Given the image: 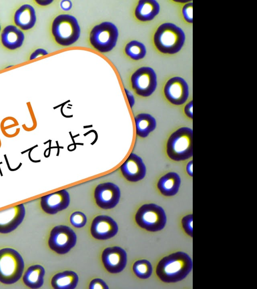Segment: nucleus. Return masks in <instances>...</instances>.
Listing matches in <instances>:
<instances>
[{
	"label": "nucleus",
	"mask_w": 257,
	"mask_h": 289,
	"mask_svg": "<svg viewBox=\"0 0 257 289\" xmlns=\"http://www.w3.org/2000/svg\"><path fill=\"white\" fill-rule=\"evenodd\" d=\"M192 260L185 252L177 251L163 256L157 262L155 273L158 279L167 283L184 279L192 269Z\"/></svg>",
	"instance_id": "nucleus-1"
},
{
	"label": "nucleus",
	"mask_w": 257,
	"mask_h": 289,
	"mask_svg": "<svg viewBox=\"0 0 257 289\" xmlns=\"http://www.w3.org/2000/svg\"><path fill=\"white\" fill-rule=\"evenodd\" d=\"M185 41V35L181 28L171 23L161 24L153 37L154 44L161 53L174 54L181 50Z\"/></svg>",
	"instance_id": "nucleus-2"
},
{
	"label": "nucleus",
	"mask_w": 257,
	"mask_h": 289,
	"mask_svg": "<svg viewBox=\"0 0 257 289\" xmlns=\"http://www.w3.org/2000/svg\"><path fill=\"white\" fill-rule=\"evenodd\" d=\"M166 154L172 160L179 162L193 156V130L183 126L179 128L169 137L166 143Z\"/></svg>",
	"instance_id": "nucleus-3"
},
{
	"label": "nucleus",
	"mask_w": 257,
	"mask_h": 289,
	"mask_svg": "<svg viewBox=\"0 0 257 289\" xmlns=\"http://www.w3.org/2000/svg\"><path fill=\"white\" fill-rule=\"evenodd\" d=\"M51 32L55 42L62 46H69L79 38L80 28L77 19L68 14H61L55 18Z\"/></svg>",
	"instance_id": "nucleus-4"
},
{
	"label": "nucleus",
	"mask_w": 257,
	"mask_h": 289,
	"mask_svg": "<svg viewBox=\"0 0 257 289\" xmlns=\"http://www.w3.org/2000/svg\"><path fill=\"white\" fill-rule=\"evenodd\" d=\"M25 264L23 257L11 248L0 249V282L12 284L22 276Z\"/></svg>",
	"instance_id": "nucleus-5"
},
{
	"label": "nucleus",
	"mask_w": 257,
	"mask_h": 289,
	"mask_svg": "<svg viewBox=\"0 0 257 289\" xmlns=\"http://www.w3.org/2000/svg\"><path fill=\"white\" fill-rule=\"evenodd\" d=\"M135 219L139 227L152 232L162 230L167 223V217L164 210L154 203L142 205L138 209Z\"/></svg>",
	"instance_id": "nucleus-6"
},
{
	"label": "nucleus",
	"mask_w": 257,
	"mask_h": 289,
	"mask_svg": "<svg viewBox=\"0 0 257 289\" xmlns=\"http://www.w3.org/2000/svg\"><path fill=\"white\" fill-rule=\"evenodd\" d=\"M118 37L116 26L110 22H103L95 26L89 34V42L95 50L101 53L111 51Z\"/></svg>",
	"instance_id": "nucleus-7"
},
{
	"label": "nucleus",
	"mask_w": 257,
	"mask_h": 289,
	"mask_svg": "<svg viewBox=\"0 0 257 289\" xmlns=\"http://www.w3.org/2000/svg\"><path fill=\"white\" fill-rule=\"evenodd\" d=\"M77 236L69 226L60 225L51 230L48 239L50 248L59 254L68 253L76 243Z\"/></svg>",
	"instance_id": "nucleus-8"
},
{
	"label": "nucleus",
	"mask_w": 257,
	"mask_h": 289,
	"mask_svg": "<svg viewBox=\"0 0 257 289\" xmlns=\"http://www.w3.org/2000/svg\"><path fill=\"white\" fill-rule=\"evenodd\" d=\"M132 87L139 96L146 97L151 96L157 86V75L150 67H142L136 70L131 77Z\"/></svg>",
	"instance_id": "nucleus-9"
},
{
	"label": "nucleus",
	"mask_w": 257,
	"mask_h": 289,
	"mask_svg": "<svg viewBox=\"0 0 257 289\" xmlns=\"http://www.w3.org/2000/svg\"><path fill=\"white\" fill-rule=\"evenodd\" d=\"M94 198L97 205L103 209H110L119 203L120 191L119 187L111 182H105L96 186Z\"/></svg>",
	"instance_id": "nucleus-10"
},
{
	"label": "nucleus",
	"mask_w": 257,
	"mask_h": 289,
	"mask_svg": "<svg viewBox=\"0 0 257 289\" xmlns=\"http://www.w3.org/2000/svg\"><path fill=\"white\" fill-rule=\"evenodd\" d=\"M166 98L172 104H183L189 96V87L186 81L182 77L175 76L169 79L164 87Z\"/></svg>",
	"instance_id": "nucleus-11"
},
{
	"label": "nucleus",
	"mask_w": 257,
	"mask_h": 289,
	"mask_svg": "<svg viewBox=\"0 0 257 289\" xmlns=\"http://www.w3.org/2000/svg\"><path fill=\"white\" fill-rule=\"evenodd\" d=\"M101 260L104 267L111 273H118L126 266L127 254L120 247L113 246L105 248L101 254Z\"/></svg>",
	"instance_id": "nucleus-12"
},
{
	"label": "nucleus",
	"mask_w": 257,
	"mask_h": 289,
	"mask_svg": "<svg viewBox=\"0 0 257 289\" xmlns=\"http://www.w3.org/2000/svg\"><path fill=\"white\" fill-rule=\"evenodd\" d=\"M118 230L116 222L111 217L104 215L95 217L90 227L92 237L100 240H107L114 237Z\"/></svg>",
	"instance_id": "nucleus-13"
},
{
	"label": "nucleus",
	"mask_w": 257,
	"mask_h": 289,
	"mask_svg": "<svg viewBox=\"0 0 257 289\" xmlns=\"http://www.w3.org/2000/svg\"><path fill=\"white\" fill-rule=\"evenodd\" d=\"M25 214L23 204L1 211L0 233L6 234L15 230L23 222Z\"/></svg>",
	"instance_id": "nucleus-14"
},
{
	"label": "nucleus",
	"mask_w": 257,
	"mask_h": 289,
	"mask_svg": "<svg viewBox=\"0 0 257 289\" xmlns=\"http://www.w3.org/2000/svg\"><path fill=\"white\" fill-rule=\"evenodd\" d=\"M123 177L131 182H137L146 176L147 169L143 159L135 153H131L120 166Z\"/></svg>",
	"instance_id": "nucleus-15"
},
{
	"label": "nucleus",
	"mask_w": 257,
	"mask_h": 289,
	"mask_svg": "<svg viewBox=\"0 0 257 289\" xmlns=\"http://www.w3.org/2000/svg\"><path fill=\"white\" fill-rule=\"evenodd\" d=\"M70 201L69 193L63 189L42 197L40 205L45 213L53 215L66 209Z\"/></svg>",
	"instance_id": "nucleus-16"
},
{
	"label": "nucleus",
	"mask_w": 257,
	"mask_h": 289,
	"mask_svg": "<svg viewBox=\"0 0 257 289\" xmlns=\"http://www.w3.org/2000/svg\"><path fill=\"white\" fill-rule=\"evenodd\" d=\"M37 21L36 11L30 4H25L20 6L15 12L14 21L16 26L23 31L32 29Z\"/></svg>",
	"instance_id": "nucleus-17"
},
{
	"label": "nucleus",
	"mask_w": 257,
	"mask_h": 289,
	"mask_svg": "<svg viewBox=\"0 0 257 289\" xmlns=\"http://www.w3.org/2000/svg\"><path fill=\"white\" fill-rule=\"evenodd\" d=\"M1 40L4 47L10 50H14L23 45L25 40V35L17 26L9 25L3 30Z\"/></svg>",
	"instance_id": "nucleus-18"
},
{
	"label": "nucleus",
	"mask_w": 257,
	"mask_h": 289,
	"mask_svg": "<svg viewBox=\"0 0 257 289\" xmlns=\"http://www.w3.org/2000/svg\"><path fill=\"white\" fill-rule=\"evenodd\" d=\"M181 185L180 176L176 172H170L158 180L157 187L159 192L164 196L172 197L178 193Z\"/></svg>",
	"instance_id": "nucleus-19"
},
{
	"label": "nucleus",
	"mask_w": 257,
	"mask_h": 289,
	"mask_svg": "<svg viewBox=\"0 0 257 289\" xmlns=\"http://www.w3.org/2000/svg\"><path fill=\"white\" fill-rule=\"evenodd\" d=\"M160 10V5L156 1L140 0L136 7L134 15L139 21L148 22L153 20Z\"/></svg>",
	"instance_id": "nucleus-20"
},
{
	"label": "nucleus",
	"mask_w": 257,
	"mask_h": 289,
	"mask_svg": "<svg viewBox=\"0 0 257 289\" xmlns=\"http://www.w3.org/2000/svg\"><path fill=\"white\" fill-rule=\"evenodd\" d=\"M45 273V269L42 265H31L24 273L23 276V282L30 288H39L43 284Z\"/></svg>",
	"instance_id": "nucleus-21"
},
{
	"label": "nucleus",
	"mask_w": 257,
	"mask_h": 289,
	"mask_svg": "<svg viewBox=\"0 0 257 289\" xmlns=\"http://www.w3.org/2000/svg\"><path fill=\"white\" fill-rule=\"evenodd\" d=\"M136 134L141 138H146L157 126L156 119L151 114L141 113L135 117Z\"/></svg>",
	"instance_id": "nucleus-22"
},
{
	"label": "nucleus",
	"mask_w": 257,
	"mask_h": 289,
	"mask_svg": "<svg viewBox=\"0 0 257 289\" xmlns=\"http://www.w3.org/2000/svg\"><path fill=\"white\" fill-rule=\"evenodd\" d=\"M78 276L71 270H65L54 275L51 283L55 289H74L78 282Z\"/></svg>",
	"instance_id": "nucleus-23"
},
{
	"label": "nucleus",
	"mask_w": 257,
	"mask_h": 289,
	"mask_svg": "<svg viewBox=\"0 0 257 289\" xmlns=\"http://www.w3.org/2000/svg\"><path fill=\"white\" fill-rule=\"evenodd\" d=\"M124 52L129 58L137 61L145 57L147 50L142 43L137 40H132L126 44Z\"/></svg>",
	"instance_id": "nucleus-24"
},
{
	"label": "nucleus",
	"mask_w": 257,
	"mask_h": 289,
	"mask_svg": "<svg viewBox=\"0 0 257 289\" xmlns=\"http://www.w3.org/2000/svg\"><path fill=\"white\" fill-rule=\"evenodd\" d=\"M133 270L135 275L141 279H147L152 275L153 267L149 261L140 259L133 264Z\"/></svg>",
	"instance_id": "nucleus-25"
},
{
	"label": "nucleus",
	"mask_w": 257,
	"mask_h": 289,
	"mask_svg": "<svg viewBox=\"0 0 257 289\" xmlns=\"http://www.w3.org/2000/svg\"><path fill=\"white\" fill-rule=\"evenodd\" d=\"M70 222L75 227L82 228L85 225L87 222V218L82 212L76 211L71 215Z\"/></svg>",
	"instance_id": "nucleus-26"
},
{
	"label": "nucleus",
	"mask_w": 257,
	"mask_h": 289,
	"mask_svg": "<svg viewBox=\"0 0 257 289\" xmlns=\"http://www.w3.org/2000/svg\"><path fill=\"white\" fill-rule=\"evenodd\" d=\"M192 214H187L181 218V226L184 233L189 236L192 237Z\"/></svg>",
	"instance_id": "nucleus-27"
},
{
	"label": "nucleus",
	"mask_w": 257,
	"mask_h": 289,
	"mask_svg": "<svg viewBox=\"0 0 257 289\" xmlns=\"http://www.w3.org/2000/svg\"><path fill=\"white\" fill-rule=\"evenodd\" d=\"M182 14L185 21L189 23H193V3L186 4L182 8Z\"/></svg>",
	"instance_id": "nucleus-28"
},
{
	"label": "nucleus",
	"mask_w": 257,
	"mask_h": 289,
	"mask_svg": "<svg viewBox=\"0 0 257 289\" xmlns=\"http://www.w3.org/2000/svg\"><path fill=\"white\" fill-rule=\"evenodd\" d=\"M107 284L100 278H94L92 279L89 284L90 289H108Z\"/></svg>",
	"instance_id": "nucleus-29"
},
{
	"label": "nucleus",
	"mask_w": 257,
	"mask_h": 289,
	"mask_svg": "<svg viewBox=\"0 0 257 289\" xmlns=\"http://www.w3.org/2000/svg\"><path fill=\"white\" fill-rule=\"evenodd\" d=\"M48 54V52L42 48H38L35 50L30 55L29 59L30 60L36 59L40 56Z\"/></svg>",
	"instance_id": "nucleus-30"
},
{
	"label": "nucleus",
	"mask_w": 257,
	"mask_h": 289,
	"mask_svg": "<svg viewBox=\"0 0 257 289\" xmlns=\"http://www.w3.org/2000/svg\"><path fill=\"white\" fill-rule=\"evenodd\" d=\"M184 111L187 117L193 118V101L192 100L185 105Z\"/></svg>",
	"instance_id": "nucleus-31"
},
{
	"label": "nucleus",
	"mask_w": 257,
	"mask_h": 289,
	"mask_svg": "<svg viewBox=\"0 0 257 289\" xmlns=\"http://www.w3.org/2000/svg\"><path fill=\"white\" fill-rule=\"evenodd\" d=\"M60 7L62 10L67 11L71 9L72 4L69 0H64L61 2Z\"/></svg>",
	"instance_id": "nucleus-32"
},
{
	"label": "nucleus",
	"mask_w": 257,
	"mask_h": 289,
	"mask_svg": "<svg viewBox=\"0 0 257 289\" xmlns=\"http://www.w3.org/2000/svg\"><path fill=\"white\" fill-rule=\"evenodd\" d=\"M124 90L125 92V94L126 95L127 99H128V101L130 104V106L131 107V108H132L133 107V106L135 104V98L134 97V95L132 94V93L129 91L127 89H126V88H124Z\"/></svg>",
	"instance_id": "nucleus-33"
},
{
	"label": "nucleus",
	"mask_w": 257,
	"mask_h": 289,
	"mask_svg": "<svg viewBox=\"0 0 257 289\" xmlns=\"http://www.w3.org/2000/svg\"><path fill=\"white\" fill-rule=\"evenodd\" d=\"M186 170L189 176L191 177L193 176V161L192 160L187 163Z\"/></svg>",
	"instance_id": "nucleus-34"
},
{
	"label": "nucleus",
	"mask_w": 257,
	"mask_h": 289,
	"mask_svg": "<svg viewBox=\"0 0 257 289\" xmlns=\"http://www.w3.org/2000/svg\"><path fill=\"white\" fill-rule=\"evenodd\" d=\"M53 2V0H35V2L40 6H46L50 5Z\"/></svg>",
	"instance_id": "nucleus-35"
},
{
	"label": "nucleus",
	"mask_w": 257,
	"mask_h": 289,
	"mask_svg": "<svg viewBox=\"0 0 257 289\" xmlns=\"http://www.w3.org/2000/svg\"><path fill=\"white\" fill-rule=\"evenodd\" d=\"M1 24H0V33H1Z\"/></svg>",
	"instance_id": "nucleus-36"
}]
</instances>
